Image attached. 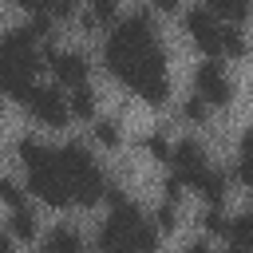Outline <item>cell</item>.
I'll list each match as a JSON object with an SVG mask.
<instances>
[{"mask_svg":"<svg viewBox=\"0 0 253 253\" xmlns=\"http://www.w3.org/2000/svg\"><path fill=\"white\" fill-rule=\"evenodd\" d=\"M55 166L63 170V178H67V186H71V202H75V206H95V202L103 198L107 182H103V174H99L95 158L87 154V146L67 142L63 150H55Z\"/></svg>","mask_w":253,"mask_h":253,"instance_id":"obj_3","label":"cell"},{"mask_svg":"<svg viewBox=\"0 0 253 253\" xmlns=\"http://www.w3.org/2000/svg\"><path fill=\"white\" fill-rule=\"evenodd\" d=\"M103 194L111 198V221L103 225L99 245H103V249H150V245L158 241V233L142 221L138 206H130L115 186H107Z\"/></svg>","mask_w":253,"mask_h":253,"instance_id":"obj_1","label":"cell"},{"mask_svg":"<svg viewBox=\"0 0 253 253\" xmlns=\"http://www.w3.org/2000/svg\"><path fill=\"white\" fill-rule=\"evenodd\" d=\"M28 182H32V194L40 202H47V206H71V186H67V178H63V170L55 162L28 170Z\"/></svg>","mask_w":253,"mask_h":253,"instance_id":"obj_6","label":"cell"},{"mask_svg":"<svg viewBox=\"0 0 253 253\" xmlns=\"http://www.w3.org/2000/svg\"><path fill=\"white\" fill-rule=\"evenodd\" d=\"M186 32L194 36V43H198L206 55H217V51H221V28L213 24V16H210L206 8H194V12L186 16Z\"/></svg>","mask_w":253,"mask_h":253,"instance_id":"obj_9","label":"cell"},{"mask_svg":"<svg viewBox=\"0 0 253 253\" xmlns=\"http://www.w3.org/2000/svg\"><path fill=\"white\" fill-rule=\"evenodd\" d=\"M237 182L253 190V158H241V162H237Z\"/></svg>","mask_w":253,"mask_h":253,"instance_id":"obj_26","label":"cell"},{"mask_svg":"<svg viewBox=\"0 0 253 253\" xmlns=\"http://www.w3.org/2000/svg\"><path fill=\"white\" fill-rule=\"evenodd\" d=\"M126 87H130L134 95H142L146 103H166L170 83H166V55H162V43H158V40L146 43V51L138 55V63H134Z\"/></svg>","mask_w":253,"mask_h":253,"instance_id":"obj_4","label":"cell"},{"mask_svg":"<svg viewBox=\"0 0 253 253\" xmlns=\"http://www.w3.org/2000/svg\"><path fill=\"white\" fill-rule=\"evenodd\" d=\"M4 249H12V237H0V253H4Z\"/></svg>","mask_w":253,"mask_h":253,"instance_id":"obj_31","label":"cell"},{"mask_svg":"<svg viewBox=\"0 0 253 253\" xmlns=\"http://www.w3.org/2000/svg\"><path fill=\"white\" fill-rule=\"evenodd\" d=\"M206 4H210V12H217V16L229 20V24L249 20V0H206Z\"/></svg>","mask_w":253,"mask_h":253,"instance_id":"obj_13","label":"cell"},{"mask_svg":"<svg viewBox=\"0 0 253 253\" xmlns=\"http://www.w3.org/2000/svg\"><path fill=\"white\" fill-rule=\"evenodd\" d=\"M79 245H83V241H79V233H71V229H55V233L47 237V249H51V253H59V249H63V253H75Z\"/></svg>","mask_w":253,"mask_h":253,"instance_id":"obj_17","label":"cell"},{"mask_svg":"<svg viewBox=\"0 0 253 253\" xmlns=\"http://www.w3.org/2000/svg\"><path fill=\"white\" fill-rule=\"evenodd\" d=\"M194 87H198V95H202L206 103H213V107H225V103L233 99V87H229V75L221 71V63H202L198 75H194Z\"/></svg>","mask_w":253,"mask_h":253,"instance_id":"obj_7","label":"cell"},{"mask_svg":"<svg viewBox=\"0 0 253 253\" xmlns=\"http://www.w3.org/2000/svg\"><path fill=\"white\" fill-rule=\"evenodd\" d=\"M150 4H154V8H162V12H174V8H178V0H150Z\"/></svg>","mask_w":253,"mask_h":253,"instance_id":"obj_30","label":"cell"},{"mask_svg":"<svg viewBox=\"0 0 253 253\" xmlns=\"http://www.w3.org/2000/svg\"><path fill=\"white\" fill-rule=\"evenodd\" d=\"M154 225H158V233H174V225H178V217H174V202H166V206L158 210Z\"/></svg>","mask_w":253,"mask_h":253,"instance_id":"obj_22","label":"cell"},{"mask_svg":"<svg viewBox=\"0 0 253 253\" xmlns=\"http://www.w3.org/2000/svg\"><path fill=\"white\" fill-rule=\"evenodd\" d=\"M146 150H150L158 162H170V142H166L162 134H150V138H146Z\"/></svg>","mask_w":253,"mask_h":253,"instance_id":"obj_23","label":"cell"},{"mask_svg":"<svg viewBox=\"0 0 253 253\" xmlns=\"http://www.w3.org/2000/svg\"><path fill=\"white\" fill-rule=\"evenodd\" d=\"M95 138H99L103 146H119V126H115L111 119H103V123H95Z\"/></svg>","mask_w":253,"mask_h":253,"instance_id":"obj_20","label":"cell"},{"mask_svg":"<svg viewBox=\"0 0 253 253\" xmlns=\"http://www.w3.org/2000/svg\"><path fill=\"white\" fill-rule=\"evenodd\" d=\"M67 111L79 115V119H95V91H91L87 83L71 87V107H67Z\"/></svg>","mask_w":253,"mask_h":253,"instance_id":"obj_15","label":"cell"},{"mask_svg":"<svg viewBox=\"0 0 253 253\" xmlns=\"http://www.w3.org/2000/svg\"><path fill=\"white\" fill-rule=\"evenodd\" d=\"M28 107H32V115H36L40 123H47V126H63L67 115H71V111L63 107V95H59L55 87H32Z\"/></svg>","mask_w":253,"mask_h":253,"instance_id":"obj_8","label":"cell"},{"mask_svg":"<svg viewBox=\"0 0 253 253\" xmlns=\"http://www.w3.org/2000/svg\"><path fill=\"white\" fill-rule=\"evenodd\" d=\"M0 202H4L8 210H20V206H24V190H20L12 178H0Z\"/></svg>","mask_w":253,"mask_h":253,"instance_id":"obj_19","label":"cell"},{"mask_svg":"<svg viewBox=\"0 0 253 253\" xmlns=\"http://www.w3.org/2000/svg\"><path fill=\"white\" fill-rule=\"evenodd\" d=\"M162 190H166V202H174V206H178V198H182V178H178V174H174V178H166V186H162Z\"/></svg>","mask_w":253,"mask_h":253,"instance_id":"obj_27","label":"cell"},{"mask_svg":"<svg viewBox=\"0 0 253 253\" xmlns=\"http://www.w3.org/2000/svg\"><path fill=\"white\" fill-rule=\"evenodd\" d=\"M16 4H20V8H28V12H43L51 0H16Z\"/></svg>","mask_w":253,"mask_h":253,"instance_id":"obj_29","label":"cell"},{"mask_svg":"<svg viewBox=\"0 0 253 253\" xmlns=\"http://www.w3.org/2000/svg\"><path fill=\"white\" fill-rule=\"evenodd\" d=\"M225 241H229L233 249H253V210H249L241 221H229V233H225Z\"/></svg>","mask_w":253,"mask_h":253,"instance_id":"obj_14","label":"cell"},{"mask_svg":"<svg viewBox=\"0 0 253 253\" xmlns=\"http://www.w3.org/2000/svg\"><path fill=\"white\" fill-rule=\"evenodd\" d=\"M146 43H154V28H150V16H126L115 32H111V40H107V51H103V59H107V71L115 75V79H130V71H134V63H138V55L146 51Z\"/></svg>","mask_w":253,"mask_h":253,"instance_id":"obj_2","label":"cell"},{"mask_svg":"<svg viewBox=\"0 0 253 253\" xmlns=\"http://www.w3.org/2000/svg\"><path fill=\"white\" fill-rule=\"evenodd\" d=\"M221 51L225 55H245V36L237 28H221Z\"/></svg>","mask_w":253,"mask_h":253,"instance_id":"obj_18","label":"cell"},{"mask_svg":"<svg viewBox=\"0 0 253 253\" xmlns=\"http://www.w3.org/2000/svg\"><path fill=\"white\" fill-rule=\"evenodd\" d=\"M206 107H210V103H206L202 95H194V99H186V107H182V115H186L190 123H202V119H206Z\"/></svg>","mask_w":253,"mask_h":253,"instance_id":"obj_21","label":"cell"},{"mask_svg":"<svg viewBox=\"0 0 253 253\" xmlns=\"http://www.w3.org/2000/svg\"><path fill=\"white\" fill-rule=\"evenodd\" d=\"M12 237H20V241H32L36 237V217L20 206V210H12Z\"/></svg>","mask_w":253,"mask_h":253,"instance_id":"obj_16","label":"cell"},{"mask_svg":"<svg viewBox=\"0 0 253 253\" xmlns=\"http://www.w3.org/2000/svg\"><path fill=\"white\" fill-rule=\"evenodd\" d=\"M170 162L178 166V178H182V182H190V178L206 166V150H202V142L182 138L178 146H170Z\"/></svg>","mask_w":253,"mask_h":253,"instance_id":"obj_11","label":"cell"},{"mask_svg":"<svg viewBox=\"0 0 253 253\" xmlns=\"http://www.w3.org/2000/svg\"><path fill=\"white\" fill-rule=\"evenodd\" d=\"M202 221H206V229H210V233H217V237L225 241V233H229V221H225V217H221L217 210H210V213H206Z\"/></svg>","mask_w":253,"mask_h":253,"instance_id":"obj_24","label":"cell"},{"mask_svg":"<svg viewBox=\"0 0 253 253\" xmlns=\"http://www.w3.org/2000/svg\"><path fill=\"white\" fill-rule=\"evenodd\" d=\"M0 63L20 67V71H40V55H36V32L32 28H16L0 40Z\"/></svg>","mask_w":253,"mask_h":253,"instance_id":"obj_5","label":"cell"},{"mask_svg":"<svg viewBox=\"0 0 253 253\" xmlns=\"http://www.w3.org/2000/svg\"><path fill=\"white\" fill-rule=\"evenodd\" d=\"M241 158H253V126H249L245 138H241Z\"/></svg>","mask_w":253,"mask_h":253,"instance_id":"obj_28","label":"cell"},{"mask_svg":"<svg viewBox=\"0 0 253 253\" xmlns=\"http://www.w3.org/2000/svg\"><path fill=\"white\" fill-rule=\"evenodd\" d=\"M115 8H119V0H91L95 20H111V16H115Z\"/></svg>","mask_w":253,"mask_h":253,"instance_id":"obj_25","label":"cell"},{"mask_svg":"<svg viewBox=\"0 0 253 253\" xmlns=\"http://www.w3.org/2000/svg\"><path fill=\"white\" fill-rule=\"evenodd\" d=\"M43 55H47V63H51V71H55V79H59L63 87H79V83H87L91 63H87L79 51H43Z\"/></svg>","mask_w":253,"mask_h":253,"instance_id":"obj_10","label":"cell"},{"mask_svg":"<svg viewBox=\"0 0 253 253\" xmlns=\"http://www.w3.org/2000/svg\"><path fill=\"white\" fill-rule=\"evenodd\" d=\"M190 186H194L210 206H221V198H225V174H217V170H210V166H202V170L190 178Z\"/></svg>","mask_w":253,"mask_h":253,"instance_id":"obj_12","label":"cell"}]
</instances>
